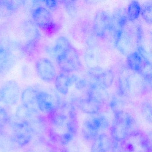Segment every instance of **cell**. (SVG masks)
<instances>
[{
    "label": "cell",
    "mask_w": 152,
    "mask_h": 152,
    "mask_svg": "<svg viewBox=\"0 0 152 152\" xmlns=\"http://www.w3.org/2000/svg\"><path fill=\"white\" fill-rule=\"evenodd\" d=\"M114 118L111 128V135L113 140L123 143L131 136L135 134L133 129L136 122L129 114L121 110L114 112Z\"/></svg>",
    "instance_id": "1"
},
{
    "label": "cell",
    "mask_w": 152,
    "mask_h": 152,
    "mask_svg": "<svg viewBox=\"0 0 152 152\" xmlns=\"http://www.w3.org/2000/svg\"><path fill=\"white\" fill-rule=\"evenodd\" d=\"M8 126L13 141L18 148L29 145L32 140L34 135L27 123L20 121L15 115H10Z\"/></svg>",
    "instance_id": "2"
},
{
    "label": "cell",
    "mask_w": 152,
    "mask_h": 152,
    "mask_svg": "<svg viewBox=\"0 0 152 152\" xmlns=\"http://www.w3.org/2000/svg\"><path fill=\"white\" fill-rule=\"evenodd\" d=\"M32 18L36 26L47 34L53 33L57 28L51 12L46 7L36 8L33 10Z\"/></svg>",
    "instance_id": "3"
},
{
    "label": "cell",
    "mask_w": 152,
    "mask_h": 152,
    "mask_svg": "<svg viewBox=\"0 0 152 152\" xmlns=\"http://www.w3.org/2000/svg\"><path fill=\"white\" fill-rule=\"evenodd\" d=\"M56 58L58 65L65 72H75L80 68L81 64L79 54L72 46L65 54Z\"/></svg>",
    "instance_id": "4"
},
{
    "label": "cell",
    "mask_w": 152,
    "mask_h": 152,
    "mask_svg": "<svg viewBox=\"0 0 152 152\" xmlns=\"http://www.w3.org/2000/svg\"><path fill=\"white\" fill-rule=\"evenodd\" d=\"M2 102L9 106L16 104L20 96V88L15 81L9 80L0 87Z\"/></svg>",
    "instance_id": "5"
},
{
    "label": "cell",
    "mask_w": 152,
    "mask_h": 152,
    "mask_svg": "<svg viewBox=\"0 0 152 152\" xmlns=\"http://www.w3.org/2000/svg\"><path fill=\"white\" fill-rule=\"evenodd\" d=\"M36 73L41 80L46 82L53 81L56 77L55 66L51 61L46 58H41L35 64Z\"/></svg>",
    "instance_id": "6"
},
{
    "label": "cell",
    "mask_w": 152,
    "mask_h": 152,
    "mask_svg": "<svg viewBox=\"0 0 152 152\" xmlns=\"http://www.w3.org/2000/svg\"><path fill=\"white\" fill-rule=\"evenodd\" d=\"M111 16L105 11H99L96 14L93 21V30L97 37L104 38L110 31Z\"/></svg>",
    "instance_id": "7"
},
{
    "label": "cell",
    "mask_w": 152,
    "mask_h": 152,
    "mask_svg": "<svg viewBox=\"0 0 152 152\" xmlns=\"http://www.w3.org/2000/svg\"><path fill=\"white\" fill-rule=\"evenodd\" d=\"M16 57L8 46L0 41V75H5L15 65Z\"/></svg>",
    "instance_id": "8"
},
{
    "label": "cell",
    "mask_w": 152,
    "mask_h": 152,
    "mask_svg": "<svg viewBox=\"0 0 152 152\" xmlns=\"http://www.w3.org/2000/svg\"><path fill=\"white\" fill-rule=\"evenodd\" d=\"M115 45L117 49L124 55L128 56L135 51L134 38L124 29L115 37Z\"/></svg>",
    "instance_id": "9"
},
{
    "label": "cell",
    "mask_w": 152,
    "mask_h": 152,
    "mask_svg": "<svg viewBox=\"0 0 152 152\" xmlns=\"http://www.w3.org/2000/svg\"><path fill=\"white\" fill-rule=\"evenodd\" d=\"M37 103L39 110L43 113L49 115L58 109V104L55 102V99L46 91H38Z\"/></svg>",
    "instance_id": "10"
},
{
    "label": "cell",
    "mask_w": 152,
    "mask_h": 152,
    "mask_svg": "<svg viewBox=\"0 0 152 152\" xmlns=\"http://www.w3.org/2000/svg\"><path fill=\"white\" fill-rule=\"evenodd\" d=\"M24 33L27 42L26 47L28 50L34 48L39 43L41 34L38 27L33 22L26 21L23 24Z\"/></svg>",
    "instance_id": "11"
},
{
    "label": "cell",
    "mask_w": 152,
    "mask_h": 152,
    "mask_svg": "<svg viewBox=\"0 0 152 152\" xmlns=\"http://www.w3.org/2000/svg\"><path fill=\"white\" fill-rule=\"evenodd\" d=\"M90 72L96 80V83L106 89L109 88L113 83L114 75L111 70L94 67Z\"/></svg>",
    "instance_id": "12"
},
{
    "label": "cell",
    "mask_w": 152,
    "mask_h": 152,
    "mask_svg": "<svg viewBox=\"0 0 152 152\" xmlns=\"http://www.w3.org/2000/svg\"><path fill=\"white\" fill-rule=\"evenodd\" d=\"M127 20V14L122 9L117 10L111 16L110 31L113 32L115 38L124 30Z\"/></svg>",
    "instance_id": "13"
},
{
    "label": "cell",
    "mask_w": 152,
    "mask_h": 152,
    "mask_svg": "<svg viewBox=\"0 0 152 152\" xmlns=\"http://www.w3.org/2000/svg\"><path fill=\"white\" fill-rule=\"evenodd\" d=\"M88 95V98L101 105L107 101L109 98L107 89L96 82L91 84Z\"/></svg>",
    "instance_id": "14"
},
{
    "label": "cell",
    "mask_w": 152,
    "mask_h": 152,
    "mask_svg": "<svg viewBox=\"0 0 152 152\" xmlns=\"http://www.w3.org/2000/svg\"><path fill=\"white\" fill-rule=\"evenodd\" d=\"M38 91L31 87H27L21 93L22 104L33 112H39L37 103V96Z\"/></svg>",
    "instance_id": "15"
},
{
    "label": "cell",
    "mask_w": 152,
    "mask_h": 152,
    "mask_svg": "<svg viewBox=\"0 0 152 152\" xmlns=\"http://www.w3.org/2000/svg\"><path fill=\"white\" fill-rule=\"evenodd\" d=\"M111 141L107 134L104 133L99 134L94 140L91 152H107L110 150Z\"/></svg>",
    "instance_id": "16"
},
{
    "label": "cell",
    "mask_w": 152,
    "mask_h": 152,
    "mask_svg": "<svg viewBox=\"0 0 152 152\" xmlns=\"http://www.w3.org/2000/svg\"><path fill=\"white\" fill-rule=\"evenodd\" d=\"M18 148L10 134L0 129V152H13Z\"/></svg>",
    "instance_id": "17"
},
{
    "label": "cell",
    "mask_w": 152,
    "mask_h": 152,
    "mask_svg": "<svg viewBox=\"0 0 152 152\" xmlns=\"http://www.w3.org/2000/svg\"><path fill=\"white\" fill-rule=\"evenodd\" d=\"M55 80V86L58 92L65 96L67 95L72 85L71 77L64 73H61L57 75Z\"/></svg>",
    "instance_id": "18"
},
{
    "label": "cell",
    "mask_w": 152,
    "mask_h": 152,
    "mask_svg": "<svg viewBox=\"0 0 152 152\" xmlns=\"http://www.w3.org/2000/svg\"><path fill=\"white\" fill-rule=\"evenodd\" d=\"M143 62V54L140 51H135L130 54L126 59L127 65L129 69L138 73Z\"/></svg>",
    "instance_id": "19"
},
{
    "label": "cell",
    "mask_w": 152,
    "mask_h": 152,
    "mask_svg": "<svg viewBox=\"0 0 152 152\" xmlns=\"http://www.w3.org/2000/svg\"><path fill=\"white\" fill-rule=\"evenodd\" d=\"M15 115L20 121L27 123L40 116L39 112H33L22 104L18 107Z\"/></svg>",
    "instance_id": "20"
},
{
    "label": "cell",
    "mask_w": 152,
    "mask_h": 152,
    "mask_svg": "<svg viewBox=\"0 0 152 152\" xmlns=\"http://www.w3.org/2000/svg\"><path fill=\"white\" fill-rule=\"evenodd\" d=\"M99 131L94 126L90 119L86 120L83 125L82 133L83 138L88 141H94L99 135Z\"/></svg>",
    "instance_id": "21"
},
{
    "label": "cell",
    "mask_w": 152,
    "mask_h": 152,
    "mask_svg": "<svg viewBox=\"0 0 152 152\" xmlns=\"http://www.w3.org/2000/svg\"><path fill=\"white\" fill-rule=\"evenodd\" d=\"M17 1L0 0V18L7 17L15 13L19 7Z\"/></svg>",
    "instance_id": "22"
},
{
    "label": "cell",
    "mask_w": 152,
    "mask_h": 152,
    "mask_svg": "<svg viewBox=\"0 0 152 152\" xmlns=\"http://www.w3.org/2000/svg\"><path fill=\"white\" fill-rule=\"evenodd\" d=\"M79 104L82 111L86 113L96 114L101 109V104L94 102L88 98L80 100Z\"/></svg>",
    "instance_id": "23"
},
{
    "label": "cell",
    "mask_w": 152,
    "mask_h": 152,
    "mask_svg": "<svg viewBox=\"0 0 152 152\" xmlns=\"http://www.w3.org/2000/svg\"><path fill=\"white\" fill-rule=\"evenodd\" d=\"M72 46L67 38L64 36L59 37L57 39L54 46V51L56 58L65 54Z\"/></svg>",
    "instance_id": "24"
},
{
    "label": "cell",
    "mask_w": 152,
    "mask_h": 152,
    "mask_svg": "<svg viewBox=\"0 0 152 152\" xmlns=\"http://www.w3.org/2000/svg\"><path fill=\"white\" fill-rule=\"evenodd\" d=\"M141 12V6L137 1H132L129 3L127 9V18L130 21L137 20Z\"/></svg>",
    "instance_id": "25"
},
{
    "label": "cell",
    "mask_w": 152,
    "mask_h": 152,
    "mask_svg": "<svg viewBox=\"0 0 152 152\" xmlns=\"http://www.w3.org/2000/svg\"><path fill=\"white\" fill-rule=\"evenodd\" d=\"M49 116V121L52 126L56 128H60L63 127L66 123L67 116L66 115L57 112V110L54 111L48 115Z\"/></svg>",
    "instance_id": "26"
},
{
    "label": "cell",
    "mask_w": 152,
    "mask_h": 152,
    "mask_svg": "<svg viewBox=\"0 0 152 152\" xmlns=\"http://www.w3.org/2000/svg\"><path fill=\"white\" fill-rule=\"evenodd\" d=\"M89 119L92 124L99 131L107 129L110 126L108 119L103 115H98Z\"/></svg>",
    "instance_id": "27"
},
{
    "label": "cell",
    "mask_w": 152,
    "mask_h": 152,
    "mask_svg": "<svg viewBox=\"0 0 152 152\" xmlns=\"http://www.w3.org/2000/svg\"><path fill=\"white\" fill-rule=\"evenodd\" d=\"M143 56V62L139 74L146 81L151 83L152 80V65L149 60Z\"/></svg>",
    "instance_id": "28"
},
{
    "label": "cell",
    "mask_w": 152,
    "mask_h": 152,
    "mask_svg": "<svg viewBox=\"0 0 152 152\" xmlns=\"http://www.w3.org/2000/svg\"><path fill=\"white\" fill-rule=\"evenodd\" d=\"M142 18L146 23L151 25L152 23V5L151 2H147L141 7Z\"/></svg>",
    "instance_id": "29"
},
{
    "label": "cell",
    "mask_w": 152,
    "mask_h": 152,
    "mask_svg": "<svg viewBox=\"0 0 152 152\" xmlns=\"http://www.w3.org/2000/svg\"><path fill=\"white\" fill-rule=\"evenodd\" d=\"M10 115L7 109L0 106V129H5L7 126Z\"/></svg>",
    "instance_id": "30"
},
{
    "label": "cell",
    "mask_w": 152,
    "mask_h": 152,
    "mask_svg": "<svg viewBox=\"0 0 152 152\" xmlns=\"http://www.w3.org/2000/svg\"><path fill=\"white\" fill-rule=\"evenodd\" d=\"M66 127L67 132L71 133L74 136L77 134L78 130V122L76 118H69V120L66 123Z\"/></svg>",
    "instance_id": "31"
},
{
    "label": "cell",
    "mask_w": 152,
    "mask_h": 152,
    "mask_svg": "<svg viewBox=\"0 0 152 152\" xmlns=\"http://www.w3.org/2000/svg\"><path fill=\"white\" fill-rule=\"evenodd\" d=\"M142 113L145 119L151 122L152 120V108L149 104H145L142 108Z\"/></svg>",
    "instance_id": "32"
},
{
    "label": "cell",
    "mask_w": 152,
    "mask_h": 152,
    "mask_svg": "<svg viewBox=\"0 0 152 152\" xmlns=\"http://www.w3.org/2000/svg\"><path fill=\"white\" fill-rule=\"evenodd\" d=\"M73 135L69 132L64 133L59 137V141L63 145H66L73 139Z\"/></svg>",
    "instance_id": "33"
},
{
    "label": "cell",
    "mask_w": 152,
    "mask_h": 152,
    "mask_svg": "<svg viewBox=\"0 0 152 152\" xmlns=\"http://www.w3.org/2000/svg\"><path fill=\"white\" fill-rule=\"evenodd\" d=\"M122 142H119L113 140L111 141V152H124V146L122 145Z\"/></svg>",
    "instance_id": "34"
},
{
    "label": "cell",
    "mask_w": 152,
    "mask_h": 152,
    "mask_svg": "<svg viewBox=\"0 0 152 152\" xmlns=\"http://www.w3.org/2000/svg\"><path fill=\"white\" fill-rule=\"evenodd\" d=\"M42 2L44 3L46 7L49 10L51 11H55L56 10L58 7V3L56 1H50V0H46L42 1Z\"/></svg>",
    "instance_id": "35"
},
{
    "label": "cell",
    "mask_w": 152,
    "mask_h": 152,
    "mask_svg": "<svg viewBox=\"0 0 152 152\" xmlns=\"http://www.w3.org/2000/svg\"><path fill=\"white\" fill-rule=\"evenodd\" d=\"M65 6L66 10L70 12H73L75 9V1H62Z\"/></svg>",
    "instance_id": "36"
},
{
    "label": "cell",
    "mask_w": 152,
    "mask_h": 152,
    "mask_svg": "<svg viewBox=\"0 0 152 152\" xmlns=\"http://www.w3.org/2000/svg\"><path fill=\"white\" fill-rule=\"evenodd\" d=\"M0 102H2V99H1V94L0 92Z\"/></svg>",
    "instance_id": "37"
}]
</instances>
